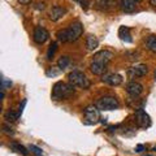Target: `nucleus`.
I'll return each mask as SVG.
<instances>
[{
    "instance_id": "f257e3e1",
    "label": "nucleus",
    "mask_w": 156,
    "mask_h": 156,
    "mask_svg": "<svg viewBox=\"0 0 156 156\" xmlns=\"http://www.w3.org/2000/svg\"><path fill=\"white\" fill-rule=\"evenodd\" d=\"M112 58H113V53L108 50H101L99 52H96L90 65L91 72L96 76H103L107 70V65H108V62Z\"/></svg>"
},
{
    "instance_id": "f03ea898",
    "label": "nucleus",
    "mask_w": 156,
    "mask_h": 156,
    "mask_svg": "<svg viewBox=\"0 0 156 156\" xmlns=\"http://www.w3.org/2000/svg\"><path fill=\"white\" fill-rule=\"evenodd\" d=\"M83 34V26L81 22H73L68 29L58 30L56 37L60 42H76Z\"/></svg>"
},
{
    "instance_id": "7ed1b4c3",
    "label": "nucleus",
    "mask_w": 156,
    "mask_h": 156,
    "mask_svg": "<svg viewBox=\"0 0 156 156\" xmlns=\"http://www.w3.org/2000/svg\"><path fill=\"white\" fill-rule=\"evenodd\" d=\"M74 94V86L68 85L65 82H56L52 89V99L55 100H64L69 99V98Z\"/></svg>"
},
{
    "instance_id": "20e7f679",
    "label": "nucleus",
    "mask_w": 156,
    "mask_h": 156,
    "mask_svg": "<svg viewBox=\"0 0 156 156\" xmlns=\"http://www.w3.org/2000/svg\"><path fill=\"white\" fill-rule=\"evenodd\" d=\"M68 80H69V83L73 85L74 87H80V89H89L90 87V80L87 78L83 73L80 70H73L68 74Z\"/></svg>"
},
{
    "instance_id": "39448f33",
    "label": "nucleus",
    "mask_w": 156,
    "mask_h": 156,
    "mask_svg": "<svg viewBox=\"0 0 156 156\" xmlns=\"http://www.w3.org/2000/svg\"><path fill=\"white\" fill-rule=\"evenodd\" d=\"M95 105L100 111H115L120 107V103L115 96H101L98 99Z\"/></svg>"
},
{
    "instance_id": "423d86ee",
    "label": "nucleus",
    "mask_w": 156,
    "mask_h": 156,
    "mask_svg": "<svg viewBox=\"0 0 156 156\" xmlns=\"http://www.w3.org/2000/svg\"><path fill=\"white\" fill-rule=\"evenodd\" d=\"M100 109L96 105H87L83 109V116H85V122L89 125L96 124L100 119Z\"/></svg>"
},
{
    "instance_id": "0eeeda50",
    "label": "nucleus",
    "mask_w": 156,
    "mask_h": 156,
    "mask_svg": "<svg viewBox=\"0 0 156 156\" xmlns=\"http://www.w3.org/2000/svg\"><path fill=\"white\" fill-rule=\"evenodd\" d=\"M48 38H50V33L47 31V29L42 27V26H38L35 30H34L33 39H34V42L35 43H38V44H43V43H46Z\"/></svg>"
},
{
    "instance_id": "6e6552de",
    "label": "nucleus",
    "mask_w": 156,
    "mask_h": 156,
    "mask_svg": "<svg viewBox=\"0 0 156 156\" xmlns=\"http://www.w3.org/2000/svg\"><path fill=\"white\" fill-rule=\"evenodd\" d=\"M135 121H136V125L139 126V128H148V126L151 125V119L150 116L146 113V112L143 109H138L135 112Z\"/></svg>"
},
{
    "instance_id": "1a4fd4ad",
    "label": "nucleus",
    "mask_w": 156,
    "mask_h": 156,
    "mask_svg": "<svg viewBox=\"0 0 156 156\" xmlns=\"http://www.w3.org/2000/svg\"><path fill=\"white\" fill-rule=\"evenodd\" d=\"M101 81L109 86H120L122 83V77L117 73H108V74H103Z\"/></svg>"
},
{
    "instance_id": "9d476101",
    "label": "nucleus",
    "mask_w": 156,
    "mask_h": 156,
    "mask_svg": "<svg viewBox=\"0 0 156 156\" xmlns=\"http://www.w3.org/2000/svg\"><path fill=\"white\" fill-rule=\"evenodd\" d=\"M126 92L133 96V98H138L140 94L143 92V86L139 83V82H135V81H131L126 85Z\"/></svg>"
},
{
    "instance_id": "9b49d317",
    "label": "nucleus",
    "mask_w": 156,
    "mask_h": 156,
    "mask_svg": "<svg viewBox=\"0 0 156 156\" xmlns=\"http://www.w3.org/2000/svg\"><path fill=\"white\" fill-rule=\"evenodd\" d=\"M147 72H148V68L147 65H144V64H136L134 66H131L130 69L128 70L129 73V76L131 78H135V77H143L147 74Z\"/></svg>"
},
{
    "instance_id": "f8f14e48",
    "label": "nucleus",
    "mask_w": 156,
    "mask_h": 156,
    "mask_svg": "<svg viewBox=\"0 0 156 156\" xmlns=\"http://www.w3.org/2000/svg\"><path fill=\"white\" fill-rule=\"evenodd\" d=\"M66 14V9L60 5H53L50 11V20L51 21H58Z\"/></svg>"
},
{
    "instance_id": "ddd939ff",
    "label": "nucleus",
    "mask_w": 156,
    "mask_h": 156,
    "mask_svg": "<svg viewBox=\"0 0 156 156\" xmlns=\"http://www.w3.org/2000/svg\"><path fill=\"white\" fill-rule=\"evenodd\" d=\"M119 7L125 13H131L136 9V2L135 0H120Z\"/></svg>"
},
{
    "instance_id": "4468645a",
    "label": "nucleus",
    "mask_w": 156,
    "mask_h": 156,
    "mask_svg": "<svg viewBox=\"0 0 156 156\" xmlns=\"http://www.w3.org/2000/svg\"><path fill=\"white\" fill-rule=\"evenodd\" d=\"M116 5V0H95V8L99 11H111Z\"/></svg>"
},
{
    "instance_id": "2eb2a0df",
    "label": "nucleus",
    "mask_w": 156,
    "mask_h": 156,
    "mask_svg": "<svg viewBox=\"0 0 156 156\" xmlns=\"http://www.w3.org/2000/svg\"><path fill=\"white\" fill-rule=\"evenodd\" d=\"M98 46H99L98 38L95 35H92V34H89V35L86 37V48L89 51H94L98 48Z\"/></svg>"
},
{
    "instance_id": "dca6fc26",
    "label": "nucleus",
    "mask_w": 156,
    "mask_h": 156,
    "mask_svg": "<svg viewBox=\"0 0 156 156\" xmlns=\"http://www.w3.org/2000/svg\"><path fill=\"white\" fill-rule=\"evenodd\" d=\"M119 37L121 41H124L126 43H131V35H130V29L129 27H126V26H121L119 29Z\"/></svg>"
},
{
    "instance_id": "f3484780",
    "label": "nucleus",
    "mask_w": 156,
    "mask_h": 156,
    "mask_svg": "<svg viewBox=\"0 0 156 156\" xmlns=\"http://www.w3.org/2000/svg\"><path fill=\"white\" fill-rule=\"evenodd\" d=\"M146 48L152 52V53H156V35H150L146 41Z\"/></svg>"
},
{
    "instance_id": "a211bd4d",
    "label": "nucleus",
    "mask_w": 156,
    "mask_h": 156,
    "mask_svg": "<svg viewBox=\"0 0 156 156\" xmlns=\"http://www.w3.org/2000/svg\"><path fill=\"white\" fill-rule=\"evenodd\" d=\"M69 62H70L69 57H68V56H61L60 58H58V61H57V68H58V69H61V70H64L65 68H68Z\"/></svg>"
},
{
    "instance_id": "6ab92c4d",
    "label": "nucleus",
    "mask_w": 156,
    "mask_h": 156,
    "mask_svg": "<svg viewBox=\"0 0 156 156\" xmlns=\"http://www.w3.org/2000/svg\"><path fill=\"white\" fill-rule=\"evenodd\" d=\"M11 147H12L14 151H16V152L21 154L22 156H27V150L23 147V146L18 144V143H12V144H11Z\"/></svg>"
},
{
    "instance_id": "aec40b11",
    "label": "nucleus",
    "mask_w": 156,
    "mask_h": 156,
    "mask_svg": "<svg viewBox=\"0 0 156 156\" xmlns=\"http://www.w3.org/2000/svg\"><path fill=\"white\" fill-rule=\"evenodd\" d=\"M20 117L18 113H16V112H13L12 109H9L5 115H4V119H5L7 121H9V122H12V121H16L17 119Z\"/></svg>"
},
{
    "instance_id": "412c9836",
    "label": "nucleus",
    "mask_w": 156,
    "mask_h": 156,
    "mask_svg": "<svg viewBox=\"0 0 156 156\" xmlns=\"http://www.w3.org/2000/svg\"><path fill=\"white\" fill-rule=\"evenodd\" d=\"M56 50H57V43L56 42H52L51 44H50V47H48V51H47V58H48V60H51V58L53 57Z\"/></svg>"
},
{
    "instance_id": "4be33fe9",
    "label": "nucleus",
    "mask_w": 156,
    "mask_h": 156,
    "mask_svg": "<svg viewBox=\"0 0 156 156\" xmlns=\"http://www.w3.org/2000/svg\"><path fill=\"white\" fill-rule=\"evenodd\" d=\"M60 70H61V69H56V68L51 66L50 69L47 70V76H48V77H55V76H58V74H60Z\"/></svg>"
},
{
    "instance_id": "5701e85b",
    "label": "nucleus",
    "mask_w": 156,
    "mask_h": 156,
    "mask_svg": "<svg viewBox=\"0 0 156 156\" xmlns=\"http://www.w3.org/2000/svg\"><path fill=\"white\" fill-rule=\"evenodd\" d=\"M29 148H30V151H33V152L37 156H42V150L39 148V147H37V146L30 144V146H29Z\"/></svg>"
},
{
    "instance_id": "b1692460",
    "label": "nucleus",
    "mask_w": 156,
    "mask_h": 156,
    "mask_svg": "<svg viewBox=\"0 0 156 156\" xmlns=\"http://www.w3.org/2000/svg\"><path fill=\"white\" fill-rule=\"evenodd\" d=\"M3 129H4V131H5L7 134H9V135H11V134H14L13 129H12V128H8L7 125H4V126H3Z\"/></svg>"
},
{
    "instance_id": "393cba45",
    "label": "nucleus",
    "mask_w": 156,
    "mask_h": 156,
    "mask_svg": "<svg viewBox=\"0 0 156 156\" xmlns=\"http://www.w3.org/2000/svg\"><path fill=\"white\" fill-rule=\"evenodd\" d=\"M76 2L80 3L83 8H87V5H89V0H76Z\"/></svg>"
},
{
    "instance_id": "a878e982",
    "label": "nucleus",
    "mask_w": 156,
    "mask_h": 156,
    "mask_svg": "<svg viewBox=\"0 0 156 156\" xmlns=\"http://www.w3.org/2000/svg\"><path fill=\"white\" fill-rule=\"evenodd\" d=\"M18 2L21 3V4H29V3L31 2V0H18Z\"/></svg>"
},
{
    "instance_id": "bb28decb",
    "label": "nucleus",
    "mask_w": 156,
    "mask_h": 156,
    "mask_svg": "<svg viewBox=\"0 0 156 156\" xmlns=\"http://www.w3.org/2000/svg\"><path fill=\"white\" fill-rule=\"evenodd\" d=\"M150 4L151 5H154V7H156V0H150Z\"/></svg>"
},
{
    "instance_id": "cd10ccee",
    "label": "nucleus",
    "mask_w": 156,
    "mask_h": 156,
    "mask_svg": "<svg viewBox=\"0 0 156 156\" xmlns=\"http://www.w3.org/2000/svg\"><path fill=\"white\" fill-rule=\"evenodd\" d=\"M142 150H143V146H140V144H139L138 147H136V151H138V152H140V151H142Z\"/></svg>"
},
{
    "instance_id": "c85d7f7f",
    "label": "nucleus",
    "mask_w": 156,
    "mask_h": 156,
    "mask_svg": "<svg viewBox=\"0 0 156 156\" xmlns=\"http://www.w3.org/2000/svg\"><path fill=\"white\" fill-rule=\"evenodd\" d=\"M154 78H155V81H156V70H155V74H154Z\"/></svg>"
},
{
    "instance_id": "c756f323",
    "label": "nucleus",
    "mask_w": 156,
    "mask_h": 156,
    "mask_svg": "<svg viewBox=\"0 0 156 156\" xmlns=\"http://www.w3.org/2000/svg\"><path fill=\"white\" fill-rule=\"evenodd\" d=\"M135 2H136V3H138V2H142V0H135Z\"/></svg>"
}]
</instances>
